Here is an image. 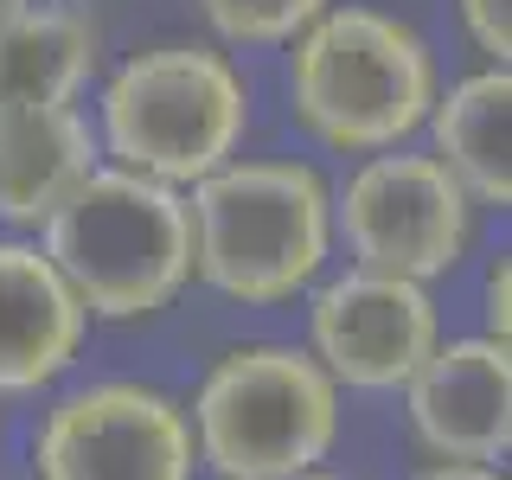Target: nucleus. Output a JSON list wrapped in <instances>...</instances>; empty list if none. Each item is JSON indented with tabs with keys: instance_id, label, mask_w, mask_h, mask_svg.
Returning a JSON list of instances; mask_svg holds the SVG:
<instances>
[{
	"instance_id": "dca6fc26",
	"label": "nucleus",
	"mask_w": 512,
	"mask_h": 480,
	"mask_svg": "<svg viewBox=\"0 0 512 480\" xmlns=\"http://www.w3.org/2000/svg\"><path fill=\"white\" fill-rule=\"evenodd\" d=\"M506 327H512V263L493 256V269H487V340L506 346Z\"/></svg>"
},
{
	"instance_id": "20e7f679",
	"label": "nucleus",
	"mask_w": 512,
	"mask_h": 480,
	"mask_svg": "<svg viewBox=\"0 0 512 480\" xmlns=\"http://www.w3.org/2000/svg\"><path fill=\"white\" fill-rule=\"evenodd\" d=\"M250 128V84L224 52L192 39H160L122 58L96 103V141L109 167L160 186H192L237 160Z\"/></svg>"
},
{
	"instance_id": "2eb2a0df",
	"label": "nucleus",
	"mask_w": 512,
	"mask_h": 480,
	"mask_svg": "<svg viewBox=\"0 0 512 480\" xmlns=\"http://www.w3.org/2000/svg\"><path fill=\"white\" fill-rule=\"evenodd\" d=\"M461 26L487 64L512 58V0H461Z\"/></svg>"
},
{
	"instance_id": "6e6552de",
	"label": "nucleus",
	"mask_w": 512,
	"mask_h": 480,
	"mask_svg": "<svg viewBox=\"0 0 512 480\" xmlns=\"http://www.w3.org/2000/svg\"><path fill=\"white\" fill-rule=\"evenodd\" d=\"M314 359L333 384L352 391H404V378L442 346V308L429 282L384 276V269H340L308 301Z\"/></svg>"
},
{
	"instance_id": "39448f33",
	"label": "nucleus",
	"mask_w": 512,
	"mask_h": 480,
	"mask_svg": "<svg viewBox=\"0 0 512 480\" xmlns=\"http://www.w3.org/2000/svg\"><path fill=\"white\" fill-rule=\"evenodd\" d=\"M192 448L224 480H288L340 442V384L308 346H231L192 397Z\"/></svg>"
},
{
	"instance_id": "f03ea898",
	"label": "nucleus",
	"mask_w": 512,
	"mask_h": 480,
	"mask_svg": "<svg viewBox=\"0 0 512 480\" xmlns=\"http://www.w3.org/2000/svg\"><path fill=\"white\" fill-rule=\"evenodd\" d=\"M288 45V103L314 141L340 154H384L429 122L442 77L410 20L327 0Z\"/></svg>"
},
{
	"instance_id": "1a4fd4ad",
	"label": "nucleus",
	"mask_w": 512,
	"mask_h": 480,
	"mask_svg": "<svg viewBox=\"0 0 512 480\" xmlns=\"http://www.w3.org/2000/svg\"><path fill=\"white\" fill-rule=\"evenodd\" d=\"M410 429L442 461H500L512 448V359L500 340H442L404 378Z\"/></svg>"
},
{
	"instance_id": "a211bd4d",
	"label": "nucleus",
	"mask_w": 512,
	"mask_h": 480,
	"mask_svg": "<svg viewBox=\"0 0 512 480\" xmlns=\"http://www.w3.org/2000/svg\"><path fill=\"white\" fill-rule=\"evenodd\" d=\"M288 480H340V474H314V468H308V474H288Z\"/></svg>"
},
{
	"instance_id": "0eeeda50",
	"label": "nucleus",
	"mask_w": 512,
	"mask_h": 480,
	"mask_svg": "<svg viewBox=\"0 0 512 480\" xmlns=\"http://www.w3.org/2000/svg\"><path fill=\"white\" fill-rule=\"evenodd\" d=\"M39 480H192V423L167 391L103 378L58 397L32 442Z\"/></svg>"
},
{
	"instance_id": "f257e3e1",
	"label": "nucleus",
	"mask_w": 512,
	"mask_h": 480,
	"mask_svg": "<svg viewBox=\"0 0 512 480\" xmlns=\"http://www.w3.org/2000/svg\"><path fill=\"white\" fill-rule=\"evenodd\" d=\"M192 276L244 308H276L333 256V186L308 160H224L186 186Z\"/></svg>"
},
{
	"instance_id": "9d476101",
	"label": "nucleus",
	"mask_w": 512,
	"mask_h": 480,
	"mask_svg": "<svg viewBox=\"0 0 512 480\" xmlns=\"http://www.w3.org/2000/svg\"><path fill=\"white\" fill-rule=\"evenodd\" d=\"M103 58V26L77 0H0V116L77 109Z\"/></svg>"
},
{
	"instance_id": "423d86ee",
	"label": "nucleus",
	"mask_w": 512,
	"mask_h": 480,
	"mask_svg": "<svg viewBox=\"0 0 512 480\" xmlns=\"http://www.w3.org/2000/svg\"><path fill=\"white\" fill-rule=\"evenodd\" d=\"M333 237L359 269L436 282L474 244V199L436 154H365L333 192Z\"/></svg>"
},
{
	"instance_id": "ddd939ff",
	"label": "nucleus",
	"mask_w": 512,
	"mask_h": 480,
	"mask_svg": "<svg viewBox=\"0 0 512 480\" xmlns=\"http://www.w3.org/2000/svg\"><path fill=\"white\" fill-rule=\"evenodd\" d=\"M429 128H436V160L455 173V186L474 205L506 212L512 205V71L506 64H480L461 84L436 90Z\"/></svg>"
},
{
	"instance_id": "f3484780",
	"label": "nucleus",
	"mask_w": 512,
	"mask_h": 480,
	"mask_svg": "<svg viewBox=\"0 0 512 480\" xmlns=\"http://www.w3.org/2000/svg\"><path fill=\"white\" fill-rule=\"evenodd\" d=\"M410 480H506V474L480 468V461H436V468H423V474H410Z\"/></svg>"
},
{
	"instance_id": "f8f14e48",
	"label": "nucleus",
	"mask_w": 512,
	"mask_h": 480,
	"mask_svg": "<svg viewBox=\"0 0 512 480\" xmlns=\"http://www.w3.org/2000/svg\"><path fill=\"white\" fill-rule=\"evenodd\" d=\"M103 167V141L84 109H39V116H0V218L32 224L71 199Z\"/></svg>"
},
{
	"instance_id": "4468645a",
	"label": "nucleus",
	"mask_w": 512,
	"mask_h": 480,
	"mask_svg": "<svg viewBox=\"0 0 512 480\" xmlns=\"http://www.w3.org/2000/svg\"><path fill=\"white\" fill-rule=\"evenodd\" d=\"M327 0H199L218 39L231 45H288Z\"/></svg>"
},
{
	"instance_id": "9b49d317",
	"label": "nucleus",
	"mask_w": 512,
	"mask_h": 480,
	"mask_svg": "<svg viewBox=\"0 0 512 480\" xmlns=\"http://www.w3.org/2000/svg\"><path fill=\"white\" fill-rule=\"evenodd\" d=\"M90 314L64 288L52 256L26 237H0V397H26L84 352Z\"/></svg>"
},
{
	"instance_id": "7ed1b4c3",
	"label": "nucleus",
	"mask_w": 512,
	"mask_h": 480,
	"mask_svg": "<svg viewBox=\"0 0 512 480\" xmlns=\"http://www.w3.org/2000/svg\"><path fill=\"white\" fill-rule=\"evenodd\" d=\"M39 250L90 320H148L192 282L186 192L128 167H96L39 224Z\"/></svg>"
}]
</instances>
